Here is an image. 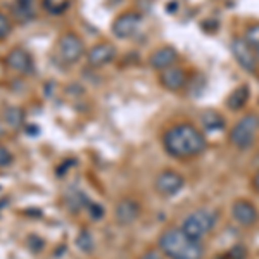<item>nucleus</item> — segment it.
Masks as SVG:
<instances>
[{"instance_id":"7","label":"nucleus","mask_w":259,"mask_h":259,"mask_svg":"<svg viewBox=\"0 0 259 259\" xmlns=\"http://www.w3.org/2000/svg\"><path fill=\"white\" fill-rule=\"evenodd\" d=\"M142 23V18L139 12L135 11H126L123 12V14H119L118 18L114 19V23H112V33H114L116 38H130V36H133L137 31H139V26Z\"/></svg>"},{"instance_id":"30","label":"nucleus","mask_w":259,"mask_h":259,"mask_svg":"<svg viewBox=\"0 0 259 259\" xmlns=\"http://www.w3.org/2000/svg\"><path fill=\"white\" fill-rule=\"evenodd\" d=\"M254 54H256V59H257V62H259V47H257V49H254Z\"/></svg>"},{"instance_id":"14","label":"nucleus","mask_w":259,"mask_h":259,"mask_svg":"<svg viewBox=\"0 0 259 259\" xmlns=\"http://www.w3.org/2000/svg\"><path fill=\"white\" fill-rule=\"evenodd\" d=\"M187 73L180 66H171V68L161 71V85L168 90H180L187 85Z\"/></svg>"},{"instance_id":"12","label":"nucleus","mask_w":259,"mask_h":259,"mask_svg":"<svg viewBox=\"0 0 259 259\" xmlns=\"http://www.w3.org/2000/svg\"><path fill=\"white\" fill-rule=\"evenodd\" d=\"M178 61V52L173 47H161L157 50H154L149 57V64L150 68L157 69V71H164L175 66V62Z\"/></svg>"},{"instance_id":"26","label":"nucleus","mask_w":259,"mask_h":259,"mask_svg":"<svg viewBox=\"0 0 259 259\" xmlns=\"http://www.w3.org/2000/svg\"><path fill=\"white\" fill-rule=\"evenodd\" d=\"M89 211H90V218L92 220H100L104 216V207L100 204L94 202V204H89Z\"/></svg>"},{"instance_id":"8","label":"nucleus","mask_w":259,"mask_h":259,"mask_svg":"<svg viewBox=\"0 0 259 259\" xmlns=\"http://www.w3.org/2000/svg\"><path fill=\"white\" fill-rule=\"evenodd\" d=\"M230 49H232L233 57H235L237 62L240 64V68H244L245 71H250V73L256 71V66H257L256 54H254V49L250 47L244 38H233L232 44H230Z\"/></svg>"},{"instance_id":"15","label":"nucleus","mask_w":259,"mask_h":259,"mask_svg":"<svg viewBox=\"0 0 259 259\" xmlns=\"http://www.w3.org/2000/svg\"><path fill=\"white\" fill-rule=\"evenodd\" d=\"M36 12H38V0H14L12 4V16L19 23L35 19Z\"/></svg>"},{"instance_id":"19","label":"nucleus","mask_w":259,"mask_h":259,"mask_svg":"<svg viewBox=\"0 0 259 259\" xmlns=\"http://www.w3.org/2000/svg\"><path fill=\"white\" fill-rule=\"evenodd\" d=\"M94 245H95V242H94V235L89 232V230H81L80 233H78V237H76V247L81 250V252H92L94 250Z\"/></svg>"},{"instance_id":"9","label":"nucleus","mask_w":259,"mask_h":259,"mask_svg":"<svg viewBox=\"0 0 259 259\" xmlns=\"http://www.w3.org/2000/svg\"><path fill=\"white\" fill-rule=\"evenodd\" d=\"M140 214V206L137 200L124 197L121 199L114 207V220L116 223L121 225V227H128V225L135 223L137 218Z\"/></svg>"},{"instance_id":"22","label":"nucleus","mask_w":259,"mask_h":259,"mask_svg":"<svg viewBox=\"0 0 259 259\" xmlns=\"http://www.w3.org/2000/svg\"><path fill=\"white\" fill-rule=\"evenodd\" d=\"M244 40L247 41L252 49H257L259 47V23H254L245 30V35H244Z\"/></svg>"},{"instance_id":"1","label":"nucleus","mask_w":259,"mask_h":259,"mask_svg":"<svg viewBox=\"0 0 259 259\" xmlns=\"http://www.w3.org/2000/svg\"><path fill=\"white\" fill-rule=\"evenodd\" d=\"M162 145L169 156L177 159H190L202 154L207 147L202 132L190 123H178L166 130L162 137Z\"/></svg>"},{"instance_id":"10","label":"nucleus","mask_w":259,"mask_h":259,"mask_svg":"<svg viewBox=\"0 0 259 259\" xmlns=\"http://www.w3.org/2000/svg\"><path fill=\"white\" fill-rule=\"evenodd\" d=\"M232 216L242 227H252L257 221V207L254 206L250 200L245 199H237L232 204Z\"/></svg>"},{"instance_id":"29","label":"nucleus","mask_w":259,"mask_h":259,"mask_svg":"<svg viewBox=\"0 0 259 259\" xmlns=\"http://www.w3.org/2000/svg\"><path fill=\"white\" fill-rule=\"evenodd\" d=\"M252 187H254V190L259 192V169H257V173L254 175V178H252Z\"/></svg>"},{"instance_id":"18","label":"nucleus","mask_w":259,"mask_h":259,"mask_svg":"<svg viewBox=\"0 0 259 259\" xmlns=\"http://www.w3.org/2000/svg\"><path fill=\"white\" fill-rule=\"evenodd\" d=\"M4 121H6L7 126L11 128H21L24 123V112L21 107H16V106H9L4 109V114H2Z\"/></svg>"},{"instance_id":"28","label":"nucleus","mask_w":259,"mask_h":259,"mask_svg":"<svg viewBox=\"0 0 259 259\" xmlns=\"http://www.w3.org/2000/svg\"><path fill=\"white\" fill-rule=\"evenodd\" d=\"M140 259H164V257H162V252H161V250L150 249V250H147V252L142 254Z\"/></svg>"},{"instance_id":"32","label":"nucleus","mask_w":259,"mask_h":259,"mask_svg":"<svg viewBox=\"0 0 259 259\" xmlns=\"http://www.w3.org/2000/svg\"><path fill=\"white\" fill-rule=\"evenodd\" d=\"M112 2H118V0H112Z\"/></svg>"},{"instance_id":"6","label":"nucleus","mask_w":259,"mask_h":259,"mask_svg":"<svg viewBox=\"0 0 259 259\" xmlns=\"http://www.w3.org/2000/svg\"><path fill=\"white\" fill-rule=\"evenodd\" d=\"M57 52L59 57L68 64H74L81 59V56L85 54V44L78 35L74 33H66L62 35L59 41H57Z\"/></svg>"},{"instance_id":"5","label":"nucleus","mask_w":259,"mask_h":259,"mask_svg":"<svg viewBox=\"0 0 259 259\" xmlns=\"http://www.w3.org/2000/svg\"><path fill=\"white\" fill-rule=\"evenodd\" d=\"M185 187V178L175 169H162L154 178V189L162 197H173Z\"/></svg>"},{"instance_id":"11","label":"nucleus","mask_w":259,"mask_h":259,"mask_svg":"<svg viewBox=\"0 0 259 259\" xmlns=\"http://www.w3.org/2000/svg\"><path fill=\"white\" fill-rule=\"evenodd\" d=\"M116 57V47L112 44H97L94 45L89 54H87V61L92 68H102V66L109 64Z\"/></svg>"},{"instance_id":"3","label":"nucleus","mask_w":259,"mask_h":259,"mask_svg":"<svg viewBox=\"0 0 259 259\" xmlns=\"http://www.w3.org/2000/svg\"><path fill=\"white\" fill-rule=\"evenodd\" d=\"M216 221H218L216 211L207 209V207H200V209L189 212V214L183 218L182 227L180 228L189 237H192V239L200 240L202 237L209 235L212 230H214Z\"/></svg>"},{"instance_id":"2","label":"nucleus","mask_w":259,"mask_h":259,"mask_svg":"<svg viewBox=\"0 0 259 259\" xmlns=\"http://www.w3.org/2000/svg\"><path fill=\"white\" fill-rule=\"evenodd\" d=\"M157 249L168 259H202L204 245L187 235L182 228L169 227L157 239Z\"/></svg>"},{"instance_id":"21","label":"nucleus","mask_w":259,"mask_h":259,"mask_svg":"<svg viewBox=\"0 0 259 259\" xmlns=\"http://www.w3.org/2000/svg\"><path fill=\"white\" fill-rule=\"evenodd\" d=\"M41 6L52 14H59V12L68 9L69 2L68 0H41Z\"/></svg>"},{"instance_id":"16","label":"nucleus","mask_w":259,"mask_h":259,"mask_svg":"<svg viewBox=\"0 0 259 259\" xmlns=\"http://www.w3.org/2000/svg\"><path fill=\"white\" fill-rule=\"evenodd\" d=\"M200 124L206 132L214 133V132H221L225 126H227V121H225V116L220 114L218 111L207 109L200 114Z\"/></svg>"},{"instance_id":"17","label":"nucleus","mask_w":259,"mask_h":259,"mask_svg":"<svg viewBox=\"0 0 259 259\" xmlns=\"http://www.w3.org/2000/svg\"><path fill=\"white\" fill-rule=\"evenodd\" d=\"M249 95H250V90H249V87L247 85H240V87H237L235 90L230 94V97L227 100V106H228V109H232V111H240L242 107L247 104V100H249Z\"/></svg>"},{"instance_id":"13","label":"nucleus","mask_w":259,"mask_h":259,"mask_svg":"<svg viewBox=\"0 0 259 259\" xmlns=\"http://www.w3.org/2000/svg\"><path fill=\"white\" fill-rule=\"evenodd\" d=\"M6 61H7V66H9L11 69L18 71V73L26 74V73H30V71L33 69L31 56L24 49H21V47L12 49L11 52L7 54Z\"/></svg>"},{"instance_id":"25","label":"nucleus","mask_w":259,"mask_h":259,"mask_svg":"<svg viewBox=\"0 0 259 259\" xmlns=\"http://www.w3.org/2000/svg\"><path fill=\"white\" fill-rule=\"evenodd\" d=\"M12 162V154L9 152V149L0 145V168H6Z\"/></svg>"},{"instance_id":"24","label":"nucleus","mask_w":259,"mask_h":259,"mask_svg":"<svg viewBox=\"0 0 259 259\" xmlns=\"http://www.w3.org/2000/svg\"><path fill=\"white\" fill-rule=\"evenodd\" d=\"M11 30H12V24L9 18L4 12H0V40H6L11 35Z\"/></svg>"},{"instance_id":"27","label":"nucleus","mask_w":259,"mask_h":259,"mask_svg":"<svg viewBox=\"0 0 259 259\" xmlns=\"http://www.w3.org/2000/svg\"><path fill=\"white\" fill-rule=\"evenodd\" d=\"M247 256V249L244 245H235V247L230 249V257L232 259H245Z\"/></svg>"},{"instance_id":"4","label":"nucleus","mask_w":259,"mask_h":259,"mask_svg":"<svg viewBox=\"0 0 259 259\" xmlns=\"http://www.w3.org/2000/svg\"><path fill=\"white\" fill-rule=\"evenodd\" d=\"M257 133H259V116L250 112V114L240 118L235 123V126L232 128V132H230V144L235 149L245 150L254 145Z\"/></svg>"},{"instance_id":"31","label":"nucleus","mask_w":259,"mask_h":259,"mask_svg":"<svg viewBox=\"0 0 259 259\" xmlns=\"http://www.w3.org/2000/svg\"><path fill=\"white\" fill-rule=\"evenodd\" d=\"M2 135H4V130H2V126H0V139H2Z\"/></svg>"},{"instance_id":"23","label":"nucleus","mask_w":259,"mask_h":259,"mask_svg":"<svg viewBox=\"0 0 259 259\" xmlns=\"http://www.w3.org/2000/svg\"><path fill=\"white\" fill-rule=\"evenodd\" d=\"M44 245H45V242L41 237L38 235H28V239H26V247L31 250V252H40L41 249H44Z\"/></svg>"},{"instance_id":"20","label":"nucleus","mask_w":259,"mask_h":259,"mask_svg":"<svg viewBox=\"0 0 259 259\" xmlns=\"http://www.w3.org/2000/svg\"><path fill=\"white\" fill-rule=\"evenodd\" d=\"M66 202H68V207L71 211H81L85 206H89V199H87L85 194H81V192H74V194L68 195V199H66Z\"/></svg>"}]
</instances>
